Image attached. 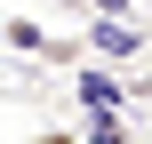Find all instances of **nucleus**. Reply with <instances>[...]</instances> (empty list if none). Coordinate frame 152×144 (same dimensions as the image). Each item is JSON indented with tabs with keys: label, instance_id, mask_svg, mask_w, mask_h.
Wrapping results in <instances>:
<instances>
[{
	"label": "nucleus",
	"instance_id": "7ed1b4c3",
	"mask_svg": "<svg viewBox=\"0 0 152 144\" xmlns=\"http://www.w3.org/2000/svg\"><path fill=\"white\" fill-rule=\"evenodd\" d=\"M88 48H96V56H136V32H128V24H96Z\"/></svg>",
	"mask_w": 152,
	"mask_h": 144
},
{
	"label": "nucleus",
	"instance_id": "f03ea898",
	"mask_svg": "<svg viewBox=\"0 0 152 144\" xmlns=\"http://www.w3.org/2000/svg\"><path fill=\"white\" fill-rule=\"evenodd\" d=\"M80 144H136V128H128V112H88Z\"/></svg>",
	"mask_w": 152,
	"mask_h": 144
},
{
	"label": "nucleus",
	"instance_id": "20e7f679",
	"mask_svg": "<svg viewBox=\"0 0 152 144\" xmlns=\"http://www.w3.org/2000/svg\"><path fill=\"white\" fill-rule=\"evenodd\" d=\"M8 40H16V48H24V56H32V48H48V40H40V24H32V16H16V24H8Z\"/></svg>",
	"mask_w": 152,
	"mask_h": 144
},
{
	"label": "nucleus",
	"instance_id": "f257e3e1",
	"mask_svg": "<svg viewBox=\"0 0 152 144\" xmlns=\"http://www.w3.org/2000/svg\"><path fill=\"white\" fill-rule=\"evenodd\" d=\"M80 104H88V112H128V88H120L112 72H80Z\"/></svg>",
	"mask_w": 152,
	"mask_h": 144
},
{
	"label": "nucleus",
	"instance_id": "39448f33",
	"mask_svg": "<svg viewBox=\"0 0 152 144\" xmlns=\"http://www.w3.org/2000/svg\"><path fill=\"white\" fill-rule=\"evenodd\" d=\"M32 144H80V136H64V128H40V136H32Z\"/></svg>",
	"mask_w": 152,
	"mask_h": 144
}]
</instances>
